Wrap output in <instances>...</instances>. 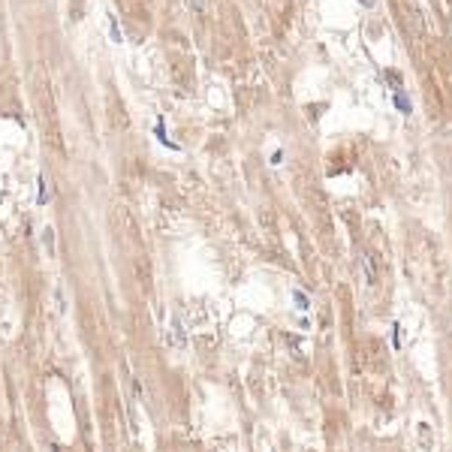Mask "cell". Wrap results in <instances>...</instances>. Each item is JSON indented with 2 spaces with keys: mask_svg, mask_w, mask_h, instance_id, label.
Instances as JSON below:
<instances>
[{
  "mask_svg": "<svg viewBox=\"0 0 452 452\" xmlns=\"http://www.w3.org/2000/svg\"><path fill=\"white\" fill-rule=\"evenodd\" d=\"M281 163H284V151H281V148H278V151H275V154H272V166H281Z\"/></svg>",
  "mask_w": 452,
  "mask_h": 452,
  "instance_id": "10",
  "label": "cell"
},
{
  "mask_svg": "<svg viewBox=\"0 0 452 452\" xmlns=\"http://www.w3.org/2000/svg\"><path fill=\"white\" fill-rule=\"evenodd\" d=\"M383 78H386V81H392V84H395V91H398V87H401V75H398V72H395V69H389V72H386V75H383Z\"/></svg>",
  "mask_w": 452,
  "mask_h": 452,
  "instance_id": "9",
  "label": "cell"
},
{
  "mask_svg": "<svg viewBox=\"0 0 452 452\" xmlns=\"http://www.w3.org/2000/svg\"><path fill=\"white\" fill-rule=\"evenodd\" d=\"M392 347L401 350V323H392Z\"/></svg>",
  "mask_w": 452,
  "mask_h": 452,
  "instance_id": "8",
  "label": "cell"
},
{
  "mask_svg": "<svg viewBox=\"0 0 452 452\" xmlns=\"http://www.w3.org/2000/svg\"><path fill=\"white\" fill-rule=\"evenodd\" d=\"M106 21H109V36H112V42H124V33L118 30V18H115V12H106Z\"/></svg>",
  "mask_w": 452,
  "mask_h": 452,
  "instance_id": "4",
  "label": "cell"
},
{
  "mask_svg": "<svg viewBox=\"0 0 452 452\" xmlns=\"http://www.w3.org/2000/svg\"><path fill=\"white\" fill-rule=\"evenodd\" d=\"M42 244H45V250H48V253H54V229H51V226H45V229H42Z\"/></svg>",
  "mask_w": 452,
  "mask_h": 452,
  "instance_id": "6",
  "label": "cell"
},
{
  "mask_svg": "<svg viewBox=\"0 0 452 452\" xmlns=\"http://www.w3.org/2000/svg\"><path fill=\"white\" fill-rule=\"evenodd\" d=\"M190 6H193V9H202V0H190Z\"/></svg>",
  "mask_w": 452,
  "mask_h": 452,
  "instance_id": "12",
  "label": "cell"
},
{
  "mask_svg": "<svg viewBox=\"0 0 452 452\" xmlns=\"http://www.w3.org/2000/svg\"><path fill=\"white\" fill-rule=\"evenodd\" d=\"M359 265H362V272H365V281L374 287V284H377V262H374V256H371V253H362V256H359Z\"/></svg>",
  "mask_w": 452,
  "mask_h": 452,
  "instance_id": "1",
  "label": "cell"
},
{
  "mask_svg": "<svg viewBox=\"0 0 452 452\" xmlns=\"http://www.w3.org/2000/svg\"><path fill=\"white\" fill-rule=\"evenodd\" d=\"M359 3H362V6H365V9H371V6H374V3H377V0H359Z\"/></svg>",
  "mask_w": 452,
  "mask_h": 452,
  "instance_id": "11",
  "label": "cell"
},
{
  "mask_svg": "<svg viewBox=\"0 0 452 452\" xmlns=\"http://www.w3.org/2000/svg\"><path fill=\"white\" fill-rule=\"evenodd\" d=\"M293 302L299 305V311H308V308H311V299H308L302 290H293Z\"/></svg>",
  "mask_w": 452,
  "mask_h": 452,
  "instance_id": "7",
  "label": "cell"
},
{
  "mask_svg": "<svg viewBox=\"0 0 452 452\" xmlns=\"http://www.w3.org/2000/svg\"><path fill=\"white\" fill-rule=\"evenodd\" d=\"M392 103H395V109H398L401 115H410V112H413V103H410L407 91H401V87H398V91L392 94Z\"/></svg>",
  "mask_w": 452,
  "mask_h": 452,
  "instance_id": "2",
  "label": "cell"
},
{
  "mask_svg": "<svg viewBox=\"0 0 452 452\" xmlns=\"http://www.w3.org/2000/svg\"><path fill=\"white\" fill-rule=\"evenodd\" d=\"M154 136L160 139V145L163 148H172V151H181V145H175L169 136H166V124H163V118H157V124H154Z\"/></svg>",
  "mask_w": 452,
  "mask_h": 452,
  "instance_id": "3",
  "label": "cell"
},
{
  "mask_svg": "<svg viewBox=\"0 0 452 452\" xmlns=\"http://www.w3.org/2000/svg\"><path fill=\"white\" fill-rule=\"evenodd\" d=\"M51 452H60V449H57V446H54V449H51Z\"/></svg>",
  "mask_w": 452,
  "mask_h": 452,
  "instance_id": "13",
  "label": "cell"
},
{
  "mask_svg": "<svg viewBox=\"0 0 452 452\" xmlns=\"http://www.w3.org/2000/svg\"><path fill=\"white\" fill-rule=\"evenodd\" d=\"M36 187H39V193H36V202H39V205H48V187H45V178H42V175L36 178Z\"/></svg>",
  "mask_w": 452,
  "mask_h": 452,
  "instance_id": "5",
  "label": "cell"
}]
</instances>
